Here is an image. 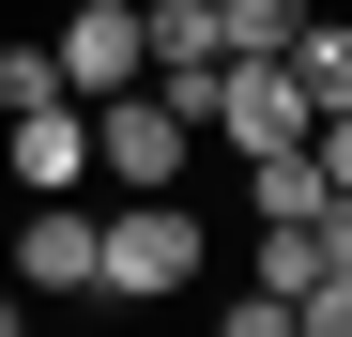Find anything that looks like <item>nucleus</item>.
<instances>
[{"instance_id": "nucleus-13", "label": "nucleus", "mask_w": 352, "mask_h": 337, "mask_svg": "<svg viewBox=\"0 0 352 337\" xmlns=\"http://www.w3.org/2000/svg\"><path fill=\"white\" fill-rule=\"evenodd\" d=\"M16 322H31V292H16V276H0V337H16Z\"/></svg>"}, {"instance_id": "nucleus-1", "label": "nucleus", "mask_w": 352, "mask_h": 337, "mask_svg": "<svg viewBox=\"0 0 352 337\" xmlns=\"http://www.w3.org/2000/svg\"><path fill=\"white\" fill-rule=\"evenodd\" d=\"M199 276V215H184V184H123L92 215V292L107 307H153V292H184Z\"/></svg>"}, {"instance_id": "nucleus-3", "label": "nucleus", "mask_w": 352, "mask_h": 337, "mask_svg": "<svg viewBox=\"0 0 352 337\" xmlns=\"http://www.w3.org/2000/svg\"><path fill=\"white\" fill-rule=\"evenodd\" d=\"M322 107L291 92V62H214V92H199V138L214 153H276V138H307Z\"/></svg>"}, {"instance_id": "nucleus-9", "label": "nucleus", "mask_w": 352, "mask_h": 337, "mask_svg": "<svg viewBox=\"0 0 352 337\" xmlns=\"http://www.w3.org/2000/svg\"><path fill=\"white\" fill-rule=\"evenodd\" d=\"M245 199H261V215H322L337 184H322V153H307V138H276V153H245Z\"/></svg>"}, {"instance_id": "nucleus-7", "label": "nucleus", "mask_w": 352, "mask_h": 337, "mask_svg": "<svg viewBox=\"0 0 352 337\" xmlns=\"http://www.w3.org/2000/svg\"><path fill=\"white\" fill-rule=\"evenodd\" d=\"M307 230H322V276H307V307H291V322H307V337H352V199H322Z\"/></svg>"}, {"instance_id": "nucleus-6", "label": "nucleus", "mask_w": 352, "mask_h": 337, "mask_svg": "<svg viewBox=\"0 0 352 337\" xmlns=\"http://www.w3.org/2000/svg\"><path fill=\"white\" fill-rule=\"evenodd\" d=\"M16 292H92V184L77 199H31V230H16Z\"/></svg>"}, {"instance_id": "nucleus-4", "label": "nucleus", "mask_w": 352, "mask_h": 337, "mask_svg": "<svg viewBox=\"0 0 352 337\" xmlns=\"http://www.w3.org/2000/svg\"><path fill=\"white\" fill-rule=\"evenodd\" d=\"M46 62H62V92L92 107V92H123V77H153V31H138V0H77Z\"/></svg>"}, {"instance_id": "nucleus-11", "label": "nucleus", "mask_w": 352, "mask_h": 337, "mask_svg": "<svg viewBox=\"0 0 352 337\" xmlns=\"http://www.w3.org/2000/svg\"><path fill=\"white\" fill-rule=\"evenodd\" d=\"M62 92V62H46V46H0V123H16V107H46Z\"/></svg>"}, {"instance_id": "nucleus-12", "label": "nucleus", "mask_w": 352, "mask_h": 337, "mask_svg": "<svg viewBox=\"0 0 352 337\" xmlns=\"http://www.w3.org/2000/svg\"><path fill=\"white\" fill-rule=\"evenodd\" d=\"M307 153H322V184L352 199V107H337V123H307Z\"/></svg>"}, {"instance_id": "nucleus-10", "label": "nucleus", "mask_w": 352, "mask_h": 337, "mask_svg": "<svg viewBox=\"0 0 352 337\" xmlns=\"http://www.w3.org/2000/svg\"><path fill=\"white\" fill-rule=\"evenodd\" d=\"M291 31H307V0H214V46H230V62H291Z\"/></svg>"}, {"instance_id": "nucleus-5", "label": "nucleus", "mask_w": 352, "mask_h": 337, "mask_svg": "<svg viewBox=\"0 0 352 337\" xmlns=\"http://www.w3.org/2000/svg\"><path fill=\"white\" fill-rule=\"evenodd\" d=\"M0 168H16V199H77V184H92V107H77V92L16 107V153H0Z\"/></svg>"}, {"instance_id": "nucleus-8", "label": "nucleus", "mask_w": 352, "mask_h": 337, "mask_svg": "<svg viewBox=\"0 0 352 337\" xmlns=\"http://www.w3.org/2000/svg\"><path fill=\"white\" fill-rule=\"evenodd\" d=\"M291 92H307L322 123L352 107V16H307V31H291Z\"/></svg>"}, {"instance_id": "nucleus-2", "label": "nucleus", "mask_w": 352, "mask_h": 337, "mask_svg": "<svg viewBox=\"0 0 352 337\" xmlns=\"http://www.w3.org/2000/svg\"><path fill=\"white\" fill-rule=\"evenodd\" d=\"M184 153H199V123H184L153 77L92 92V184H184Z\"/></svg>"}]
</instances>
